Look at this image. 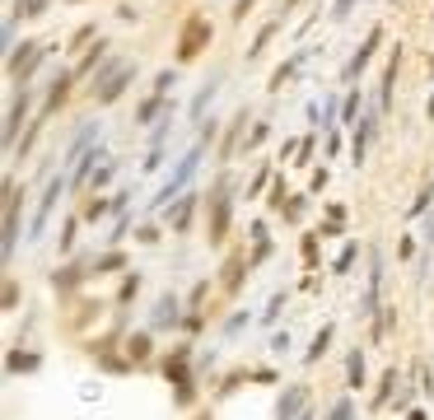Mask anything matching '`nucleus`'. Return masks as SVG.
<instances>
[{
  "label": "nucleus",
  "instance_id": "obj_44",
  "mask_svg": "<svg viewBox=\"0 0 434 420\" xmlns=\"http://www.w3.org/2000/svg\"><path fill=\"white\" fill-rule=\"evenodd\" d=\"M159 164H164V145H155V150H150V155H145V169H140V173H155Z\"/></svg>",
  "mask_w": 434,
  "mask_h": 420
},
{
  "label": "nucleus",
  "instance_id": "obj_16",
  "mask_svg": "<svg viewBox=\"0 0 434 420\" xmlns=\"http://www.w3.org/2000/svg\"><path fill=\"white\" fill-rule=\"evenodd\" d=\"M79 276H84V262L56 266V271H52V290H56V295H75V290H79Z\"/></svg>",
  "mask_w": 434,
  "mask_h": 420
},
{
  "label": "nucleus",
  "instance_id": "obj_43",
  "mask_svg": "<svg viewBox=\"0 0 434 420\" xmlns=\"http://www.w3.org/2000/svg\"><path fill=\"white\" fill-rule=\"evenodd\" d=\"M280 215H285V219H299V215H304V196H290V201H285V210H280Z\"/></svg>",
  "mask_w": 434,
  "mask_h": 420
},
{
  "label": "nucleus",
  "instance_id": "obj_46",
  "mask_svg": "<svg viewBox=\"0 0 434 420\" xmlns=\"http://www.w3.org/2000/svg\"><path fill=\"white\" fill-rule=\"evenodd\" d=\"M271 210H276V215L285 210V182H276V187H271Z\"/></svg>",
  "mask_w": 434,
  "mask_h": 420
},
{
  "label": "nucleus",
  "instance_id": "obj_33",
  "mask_svg": "<svg viewBox=\"0 0 434 420\" xmlns=\"http://www.w3.org/2000/svg\"><path fill=\"white\" fill-rule=\"evenodd\" d=\"M355 117H364V93L350 89L346 93V122H355Z\"/></svg>",
  "mask_w": 434,
  "mask_h": 420
},
{
  "label": "nucleus",
  "instance_id": "obj_22",
  "mask_svg": "<svg viewBox=\"0 0 434 420\" xmlns=\"http://www.w3.org/2000/svg\"><path fill=\"white\" fill-rule=\"evenodd\" d=\"M346 383H350V392H364V350H350L346 355Z\"/></svg>",
  "mask_w": 434,
  "mask_h": 420
},
{
  "label": "nucleus",
  "instance_id": "obj_31",
  "mask_svg": "<svg viewBox=\"0 0 434 420\" xmlns=\"http://www.w3.org/2000/svg\"><path fill=\"white\" fill-rule=\"evenodd\" d=\"M79 219H84V215H70V219L61 224V238H56V248H61V252L75 248V229H79Z\"/></svg>",
  "mask_w": 434,
  "mask_h": 420
},
{
  "label": "nucleus",
  "instance_id": "obj_24",
  "mask_svg": "<svg viewBox=\"0 0 434 420\" xmlns=\"http://www.w3.org/2000/svg\"><path fill=\"white\" fill-rule=\"evenodd\" d=\"M243 126H248V108H243V112H238V117L229 122V136H224V145H219V155H224V159L238 150V131H243Z\"/></svg>",
  "mask_w": 434,
  "mask_h": 420
},
{
  "label": "nucleus",
  "instance_id": "obj_51",
  "mask_svg": "<svg viewBox=\"0 0 434 420\" xmlns=\"http://www.w3.org/2000/svg\"><path fill=\"white\" fill-rule=\"evenodd\" d=\"M252 5H257V0H233V19H248Z\"/></svg>",
  "mask_w": 434,
  "mask_h": 420
},
{
  "label": "nucleus",
  "instance_id": "obj_28",
  "mask_svg": "<svg viewBox=\"0 0 434 420\" xmlns=\"http://www.w3.org/2000/svg\"><path fill=\"white\" fill-rule=\"evenodd\" d=\"M112 210H117L112 201H103V196H89V205H84V219H89V224H98V219L112 215Z\"/></svg>",
  "mask_w": 434,
  "mask_h": 420
},
{
  "label": "nucleus",
  "instance_id": "obj_19",
  "mask_svg": "<svg viewBox=\"0 0 434 420\" xmlns=\"http://www.w3.org/2000/svg\"><path fill=\"white\" fill-rule=\"evenodd\" d=\"M332 336H336V322H323V332H318V336L309 341V355H304V364H309V369L327 355V350H332Z\"/></svg>",
  "mask_w": 434,
  "mask_h": 420
},
{
  "label": "nucleus",
  "instance_id": "obj_25",
  "mask_svg": "<svg viewBox=\"0 0 434 420\" xmlns=\"http://www.w3.org/2000/svg\"><path fill=\"white\" fill-rule=\"evenodd\" d=\"M280 19H285V15H280ZM280 19H271V24H266V29L257 33V38H252V47H248V61H257V56L266 52V42H271V38H276V29H280Z\"/></svg>",
  "mask_w": 434,
  "mask_h": 420
},
{
  "label": "nucleus",
  "instance_id": "obj_23",
  "mask_svg": "<svg viewBox=\"0 0 434 420\" xmlns=\"http://www.w3.org/2000/svg\"><path fill=\"white\" fill-rule=\"evenodd\" d=\"M219 79H224V70H215V75L201 84V93L192 98V117H201V112H206V103H210V98H215V89H219Z\"/></svg>",
  "mask_w": 434,
  "mask_h": 420
},
{
  "label": "nucleus",
  "instance_id": "obj_29",
  "mask_svg": "<svg viewBox=\"0 0 434 420\" xmlns=\"http://www.w3.org/2000/svg\"><path fill=\"white\" fill-rule=\"evenodd\" d=\"M299 70H304V56H295V61H285V65H280V70H276V75H271V93H276L280 84H285V79H295Z\"/></svg>",
  "mask_w": 434,
  "mask_h": 420
},
{
  "label": "nucleus",
  "instance_id": "obj_45",
  "mask_svg": "<svg viewBox=\"0 0 434 420\" xmlns=\"http://www.w3.org/2000/svg\"><path fill=\"white\" fill-rule=\"evenodd\" d=\"M93 33H98V29H93V24H84V29H79V33H75V38H70V52H79V47L89 42Z\"/></svg>",
  "mask_w": 434,
  "mask_h": 420
},
{
  "label": "nucleus",
  "instance_id": "obj_11",
  "mask_svg": "<svg viewBox=\"0 0 434 420\" xmlns=\"http://www.w3.org/2000/svg\"><path fill=\"white\" fill-rule=\"evenodd\" d=\"M378 47H383V29H369V38L359 42V52L350 56V61H346V79H355L359 70H364V65L373 61V52H378Z\"/></svg>",
  "mask_w": 434,
  "mask_h": 420
},
{
  "label": "nucleus",
  "instance_id": "obj_2",
  "mask_svg": "<svg viewBox=\"0 0 434 420\" xmlns=\"http://www.w3.org/2000/svg\"><path fill=\"white\" fill-rule=\"evenodd\" d=\"M201 150H206V145L196 140V145H192V150L183 155V164H178V173H173L169 182H164V187L155 192V201H150V210H169V201H173V196H183V187L192 182V173H196V164H201Z\"/></svg>",
  "mask_w": 434,
  "mask_h": 420
},
{
  "label": "nucleus",
  "instance_id": "obj_14",
  "mask_svg": "<svg viewBox=\"0 0 434 420\" xmlns=\"http://www.w3.org/2000/svg\"><path fill=\"white\" fill-rule=\"evenodd\" d=\"M38 364H42V355H38V350L15 345V350H10V359H5V373H10V378H15V373H38Z\"/></svg>",
  "mask_w": 434,
  "mask_h": 420
},
{
  "label": "nucleus",
  "instance_id": "obj_15",
  "mask_svg": "<svg viewBox=\"0 0 434 420\" xmlns=\"http://www.w3.org/2000/svg\"><path fill=\"white\" fill-rule=\"evenodd\" d=\"M248 257H243V252H233L229 262H224V271H219V280H224V290H229V295H238V290H243V276H248Z\"/></svg>",
  "mask_w": 434,
  "mask_h": 420
},
{
  "label": "nucleus",
  "instance_id": "obj_50",
  "mask_svg": "<svg viewBox=\"0 0 434 420\" xmlns=\"http://www.w3.org/2000/svg\"><path fill=\"white\" fill-rule=\"evenodd\" d=\"M355 252H359V248H355V243H350V248L341 252V262H336V271H350V262H355Z\"/></svg>",
  "mask_w": 434,
  "mask_h": 420
},
{
  "label": "nucleus",
  "instance_id": "obj_18",
  "mask_svg": "<svg viewBox=\"0 0 434 420\" xmlns=\"http://www.w3.org/2000/svg\"><path fill=\"white\" fill-rule=\"evenodd\" d=\"M369 140H373V117L364 112V117H359V126H355V136H350V159H355V169L364 164V150H369Z\"/></svg>",
  "mask_w": 434,
  "mask_h": 420
},
{
  "label": "nucleus",
  "instance_id": "obj_48",
  "mask_svg": "<svg viewBox=\"0 0 434 420\" xmlns=\"http://www.w3.org/2000/svg\"><path fill=\"white\" fill-rule=\"evenodd\" d=\"M136 238H140V243H159V229H155V224H140Z\"/></svg>",
  "mask_w": 434,
  "mask_h": 420
},
{
  "label": "nucleus",
  "instance_id": "obj_52",
  "mask_svg": "<svg viewBox=\"0 0 434 420\" xmlns=\"http://www.w3.org/2000/svg\"><path fill=\"white\" fill-rule=\"evenodd\" d=\"M425 205H430V187H420V196H416V205H411V215H420Z\"/></svg>",
  "mask_w": 434,
  "mask_h": 420
},
{
  "label": "nucleus",
  "instance_id": "obj_37",
  "mask_svg": "<svg viewBox=\"0 0 434 420\" xmlns=\"http://www.w3.org/2000/svg\"><path fill=\"white\" fill-rule=\"evenodd\" d=\"M327 420H355V402H350V397H341V402L327 411Z\"/></svg>",
  "mask_w": 434,
  "mask_h": 420
},
{
  "label": "nucleus",
  "instance_id": "obj_8",
  "mask_svg": "<svg viewBox=\"0 0 434 420\" xmlns=\"http://www.w3.org/2000/svg\"><path fill=\"white\" fill-rule=\"evenodd\" d=\"M159 373L169 378V383H187L192 378V345H173L169 355H164V364H159Z\"/></svg>",
  "mask_w": 434,
  "mask_h": 420
},
{
  "label": "nucleus",
  "instance_id": "obj_34",
  "mask_svg": "<svg viewBox=\"0 0 434 420\" xmlns=\"http://www.w3.org/2000/svg\"><path fill=\"white\" fill-rule=\"evenodd\" d=\"M285 299H290V290H280V295H271V304H266V313H262V322L271 327L280 318V309H285Z\"/></svg>",
  "mask_w": 434,
  "mask_h": 420
},
{
  "label": "nucleus",
  "instance_id": "obj_41",
  "mask_svg": "<svg viewBox=\"0 0 434 420\" xmlns=\"http://www.w3.org/2000/svg\"><path fill=\"white\" fill-rule=\"evenodd\" d=\"M173 79H178V70H159V75H155V93H169Z\"/></svg>",
  "mask_w": 434,
  "mask_h": 420
},
{
  "label": "nucleus",
  "instance_id": "obj_39",
  "mask_svg": "<svg viewBox=\"0 0 434 420\" xmlns=\"http://www.w3.org/2000/svg\"><path fill=\"white\" fill-rule=\"evenodd\" d=\"M350 10H355V0H332V15H327V19H332V24H341Z\"/></svg>",
  "mask_w": 434,
  "mask_h": 420
},
{
  "label": "nucleus",
  "instance_id": "obj_17",
  "mask_svg": "<svg viewBox=\"0 0 434 420\" xmlns=\"http://www.w3.org/2000/svg\"><path fill=\"white\" fill-rule=\"evenodd\" d=\"M192 215H196V196H192V192H187V196H178V205H169V210H164V219H169L178 233L192 224Z\"/></svg>",
  "mask_w": 434,
  "mask_h": 420
},
{
  "label": "nucleus",
  "instance_id": "obj_6",
  "mask_svg": "<svg viewBox=\"0 0 434 420\" xmlns=\"http://www.w3.org/2000/svg\"><path fill=\"white\" fill-rule=\"evenodd\" d=\"M229 215H233V205H229V173H219L215 178V196H210V243H219V238L229 233Z\"/></svg>",
  "mask_w": 434,
  "mask_h": 420
},
{
  "label": "nucleus",
  "instance_id": "obj_55",
  "mask_svg": "<svg viewBox=\"0 0 434 420\" xmlns=\"http://www.w3.org/2000/svg\"><path fill=\"white\" fill-rule=\"evenodd\" d=\"M192 420H215V416H210V411H196V416H192Z\"/></svg>",
  "mask_w": 434,
  "mask_h": 420
},
{
  "label": "nucleus",
  "instance_id": "obj_32",
  "mask_svg": "<svg viewBox=\"0 0 434 420\" xmlns=\"http://www.w3.org/2000/svg\"><path fill=\"white\" fill-rule=\"evenodd\" d=\"M271 182H276V173H271V164H262V169H257V178L248 182V196H257V192H266Z\"/></svg>",
  "mask_w": 434,
  "mask_h": 420
},
{
  "label": "nucleus",
  "instance_id": "obj_49",
  "mask_svg": "<svg viewBox=\"0 0 434 420\" xmlns=\"http://www.w3.org/2000/svg\"><path fill=\"white\" fill-rule=\"evenodd\" d=\"M15 304H19V285L15 280H5V309H15Z\"/></svg>",
  "mask_w": 434,
  "mask_h": 420
},
{
  "label": "nucleus",
  "instance_id": "obj_57",
  "mask_svg": "<svg viewBox=\"0 0 434 420\" xmlns=\"http://www.w3.org/2000/svg\"><path fill=\"white\" fill-rule=\"evenodd\" d=\"M299 420H313V411H304V416H299Z\"/></svg>",
  "mask_w": 434,
  "mask_h": 420
},
{
  "label": "nucleus",
  "instance_id": "obj_1",
  "mask_svg": "<svg viewBox=\"0 0 434 420\" xmlns=\"http://www.w3.org/2000/svg\"><path fill=\"white\" fill-rule=\"evenodd\" d=\"M136 70H140V65L122 61V56H108V61H103V70H98V75H93V84H89V89H93V103H98V108L117 103V98L126 93V84L136 79Z\"/></svg>",
  "mask_w": 434,
  "mask_h": 420
},
{
  "label": "nucleus",
  "instance_id": "obj_9",
  "mask_svg": "<svg viewBox=\"0 0 434 420\" xmlns=\"http://www.w3.org/2000/svg\"><path fill=\"white\" fill-rule=\"evenodd\" d=\"M309 411V388L304 383H295V388H285L280 392V402H276V420H299Z\"/></svg>",
  "mask_w": 434,
  "mask_h": 420
},
{
  "label": "nucleus",
  "instance_id": "obj_35",
  "mask_svg": "<svg viewBox=\"0 0 434 420\" xmlns=\"http://www.w3.org/2000/svg\"><path fill=\"white\" fill-rule=\"evenodd\" d=\"M112 173H117V164H112V159H103V164H98V173L89 178L93 192H98V187H108V182H112Z\"/></svg>",
  "mask_w": 434,
  "mask_h": 420
},
{
  "label": "nucleus",
  "instance_id": "obj_13",
  "mask_svg": "<svg viewBox=\"0 0 434 420\" xmlns=\"http://www.w3.org/2000/svg\"><path fill=\"white\" fill-rule=\"evenodd\" d=\"M122 355L131 359V364H145V359L155 355V336H150V327H145V332H131V336H126Z\"/></svg>",
  "mask_w": 434,
  "mask_h": 420
},
{
  "label": "nucleus",
  "instance_id": "obj_36",
  "mask_svg": "<svg viewBox=\"0 0 434 420\" xmlns=\"http://www.w3.org/2000/svg\"><path fill=\"white\" fill-rule=\"evenodd\" d=\"M266 136H271V126H266V122H257V126H252V136L243 140V150H262V145H266Z\"/></svg>",
  "mask_w": 434,
  "mask_h": 420
},
{
  "label": "nucleus",
  "instance_id": "obj_38",
  "mask_svg": "<svg viewBox=\"0 0 434 420\" xmlns=\"http://www.w3.org/2000/svg\"><path fill=\"white\" fill-rule=\"evenodd\" d=\"M103 52H108V42H103V38H98V42H93L89 52H84V61H79V75H84V70H93V61H98V56H103Z\"/></svg>",
  "mask_w": 434,
  "mask_h": 420
},
{
  "label": "nucleus",
  "instance_id": "obj_3",
  "mask_svg": "<svg viewBox=\"0 0 434 420\" xmlns=\"http://www.w3.org/2000/svg\"><path fill=\"white\" fill-rule=\"evenodd\" d=\"M29 108H33L29 84H15V93H10V108H5V150H10V155L19 150V126H24V117H29Z\"/></svg>",
  "mask_w": 434,
  "mask_h": 420
},
{
  "label": "nucleus",
  "instance_id": "obj_30",
  "mask_svg": "<svg viewBox=\"0 0 434 420\" xmlns=\"http://www.w3.org/2000/svg\"><path fill=\"white\" fill-rule=\"evenodd\" d=\"M392 388H397V364H392L388 373H383V378H378V392H373V406H383L392 397Z\"/></svg>",
  "mask_w": 434,
  "mask_h": 420
},
{
  "label": "nucleus",
  "instance_id": "obj_56",
  "mask_svg": "<svg viewBox=\"0 0 434 420\" xmlns=\"http://www.w3.org/2000/svg\"><path fill=\"white\" fill-rule=\"evenodd\" d=\"M411 420H425V411H411Z\"/></svg>",
  "mask_w": 434,
  "mask_h": 420
},
{
  "label": "nucleus",
  "instance_id": "obj_42",
  "mask_svg": "<svg viewBox=\"0 0 434 420\" xmlns=\"http://www.w3.org/2000/svg\"><path fill=\"white\" fill-rule=\"evenodd\" d=\"M318 238H323V233H309V238H304V262H318Z\"/></svg>",
  "mask_w": 434,
  "mask_h": 420
},
{
  "label": "nucleus",
  "instance_id": "obj_59",
  "mask_svg": "<svg viewBox=\"0 0 434 420\" xmlns=\"http://www.w3.org/2000/svg\"><path fill=\"white\" fill-rule=\"evenodd\" d=\"M430 243H434V229H430Z\"/></svg>",
  "mask_w": 434,
  "mask_h": 420
},
{
  "label": "nucleus",
  "instance_id": "obj_21",
  "mask_svg": "<svg viewBox=\"0 0 434 420\" xmlns=\"http://www.w3.org/2000/svg\"><path fill=\"white\" fill-rule=\"evenodd\" d=\"M65 89H70V75H65V70H61V75H52V84H47V103H42V117H52V112L65 103Z\"/></svg>",
  "mask_w": 434,
  "mask_h": 420
},
{
  "label": "nucleus",
  "instance_id": "obj_58",
  "mask_svg": "<svg viewBox=\"0 0 434 420\" xmlns=\"http://www.w3.org/2000/svg\"><path fill=\"white\" fill-rule=\"evenodd\" d=\"M430 75H434V56H430Z\"/></svg>",
  "mask_w": 434,
  "mask_h": 420
},
{
  "label": "nucleus",
  "instance_id": "obj_12",
  "mask_svg": "<svg viewBox=\"0 0 434 420\" xmlns=\"http://www.w3.org/2000/svg\"><path fill=\"white\" fill-rule=\"evenodd\" d=\"M397 70H402V47L388 52V65H383V79H378V108H392V84H397Z\"/></svg>",
  "mask_w": 434,
  "mask_h": 420
},
{
  "label": "nucleus",
  "instance_id": "obj_7",
  "mask_svg": "<svg viewBox=\"0 0 434 420\" xmlns=\"http://www.w3.org/2000/svg\"><path fill=\"white\" fill-rule=\"evenodd\" d=\"M70 187V173H52L42 187V201H38V210H33V238L42 233V224L52 219V210H56V201H61V192Z\"/></svg>",
  "mask_w": 434,
  "mask_h": 420
},
{
  "label": "nucleus",
  "instance_id": "obj_54",
  "mask_svg": "<svg viewBox=\"0 0 434 420\" xmlns=\"http://www.w3.org/2000/svg\"><path fill=\"white\" fill-rule=\"evenodd\" d=\"M425 117H430V122H434V93H430V103H425Z\"/></svg>",
  "mask_w": 434,
  "mask_h": 420
},
{
  "label": "nucleus",
  "instance_id": "obj_5",
  "mask_svg": "<svg viewBox=\"0 0 434 420\" xmlns=\"http://www.w3.org/2000/svg\"><path fill=\"white\" fill-rule=\"evenodd\" d=\"M210 19H201V15H192L187 19V29H183V38H178V61H196L201 56V47H210Z\"/></svg>",
  "mask_w": 434,
  "mask_h": 420
},
{
  "label": "nucleus",
  "instance_id": "obj_27",
  "mask_svg": "<svg viewBox=\"0 0 434 420\" xmlns=\"http://www.w3.org/2000/svg\"><path fill=\"white\" fill-rule=\"evenodd\" d=\"M122 266H126L122 252H103V257L93 262V276H112V271H122Z\"/></svg>",
  "mask_w": 434,
  "mask_h": 420
},
{
  "label": "nucleus",
  "instance_id": "obj_4",
  "mask_svg": "<svg viewBox=\"0 0 434 420\" xmlns=\"http://www.w3.org/2000/svg\"><path fill=\"white\" fill-rule=\"evenodd\" d=\"M19 210H24V187L15 178H5V262L19 248Z\"/></svg>",
  "mask_w": 434,
  "mask_h": 420
},
{
  "label": "nucleus",
  "instance_id": "obj_40",
  "mask_svg": "<svg viewBox=\"0 0 434 420\" xmlns=\"http://www.w3.org/2000/svg\"><path fill=\"white\" fill-rule=\"evenodd\" d=\"M136 295H140V276H126L122 280V295H117V299H122V304H131Z\"/></svg>",
  "mask_w": 434,
  "mask_h": 420
},
{
  "label": "nucleus",
  "instance_id": "obj_47",
  "mask_svg": "<svg viewBox=\"0 0 434 420\" xmlns=\"http://www.w3.org/2000/svg\"><path fill=\"white\" fill-rule=\"evenodd\" d=\"M169 126H173V112H164V122L155 126V136H150V140H155V145H164V136H169Z\"/></svg>",
  "mask_w": 434,
  "mask_h": 420
},
{
  "label": "nucleus",
  "instance_id": "obj_20",
  "mask_svg": "<svg viewBox=\"0 0 434 420\" xmlns=\"http://www.w3.org/2000/svg\"><path fill=\"white\" fill-rule=\"evenodd\" d=\"M98 131H103V126H93V122H84V126H79V136L70 140V150H65V164H75V159H84V155H89V145H93V136H98Z\"/></svg>",
  "mask_w": 434,
  "mask_h": 420
},
{
  "label": "nucleus",
  "instance_id": "obj_53",
  "mask_svg": "<svg viewBox=\"0 0 434 420\" xmlns=\"http://www.w3.org/2000/svg\"><path fill=\"white\" fill-rule=\"evenodd\" d=\"M295 5H304V0H285V5H280V15H290V10H295Z\"/></svg>",
  "mask_w": 434,
  "mask_h": 420
},
{
  "label": "nucleus",
  "instance_id": "obj_10",
  "mask_svg": "<svg viewBox=\"0 0 434 420\" xmlns=\"http://www.w3.org/2000/svg\"><path fill=\"white\" fill-rule=\"evenodd\" d=\"M169 327H183V304H178V295H159L150 332H169Z\"/></svg>",
  "mask_w": 434,
  "mask_h": 420
},
{
  "label": "nucleus",
  "instance_id": "obj_26",
  "mask_svg": "<svg viewBox=\"0 0 434 420\" xmlns=\"http://www.w3.org/2000/svg\"><path fill=\"white\" fill-rule=\"evenodd\" d=\"M159 112H164V93H150V98H145V103L136 108V122L145 126V122H155Z\"/></svg>",
  "mask_w": 434,
  "mask_h": 420
}]
</instances>
